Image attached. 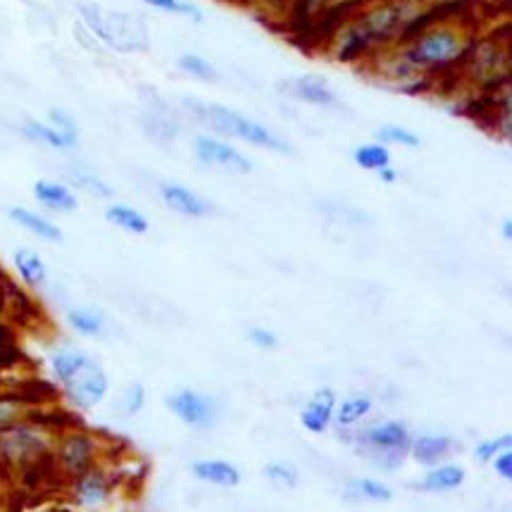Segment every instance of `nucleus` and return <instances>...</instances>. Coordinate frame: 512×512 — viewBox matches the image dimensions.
Returning a JSON list of instances; mask_svg holds the SVG:
<instances>
[{
  "label": "nucleus",
  "mask_w": 512,
  "mask_h": 512,
  "mask_svg": "<svg viewBox=\"0 0 512 512\" xmlns=\"http://www.w3.org/2000/svg\"><path fill=\"white\" fill-rule=\"evenodd\" d=\"M79 24L91 31L101 46H108L115 53H146L151 48V31L143 17L134 12L105 10L93 0L77 3Z\"/></svg>",
  "instance_id": "1"
},
{
  "label": "nucleus",
  "mask_w": 512,
  "mask_h": 512,
  "mask_svg": "<svg viewBox=\"0 0 512 512\" xmlns=\"http://www.w3.org/2000/svg\"><path fill=\"white\" fill-rule=\"evenodd\" d=\"M353 446L374 470L396 472L408 458L412 429L405 420H377L355 429Z\"/></svg>",
  "instance_id": "2"
},
{
  "label": "nucleus",
  "mask_w": 512,
  "mask_h": 512,
  "mask_svg": "<svg viewBox=\"0 0 512 512\" xmlns=\"http://www.w3.org/2000/svg\"><path fill=\"white\" fill-rule=\"evenodd\" d=\"M201 122L205 127L215 131V136L227 141H241L248 146L260 148V151H270L277 155H291L293 146L284 141L277 131H272L265 124L253 120V117L241 115L239 110H231L222 103H205Z\"/></svg>",
  "instance_id": "3"
},
{
  "label": "nucleus",
  "mask_w": 512,
  "mask_h": 512,
  "mask_svg": "<svg viewBox=\"0 0 512 512\" xmlns=\"http://www.w3.org/2000/svg\"><path fill=\"white\" fill-rule=\"evenodd\" d=\"M58 429L43 420H27L0 432V465L12 470H29L51 458Z\"/></svg>",
  "instance_id": "4"
},
{
  "label": "nucleus",
  "mask_w": 512,
  "mask_h": 512,
  "mask_svg": "<svg viewBox=\"0 0 512 512\" xmlns=\"http://www.w3.org/2000/svg\"><path fill=\"white\" fill-rule=\"evenodd\" d=\"M103 441L86 427H65L55 432L51 448L53 467L70 482L77 474L101 465Z\"/></svg>",
  "instance_id": "5"
},
{
  "label": "nucleus",
  "mask_w": 512,
  "mask_h": 512,
  "mask_svg": "<svg viewBox=\"0 0 512 512\" xmlns=\"http://www.w3.org/2000/svg\"><path fill=\"white\" fill-rule=\"evenodd\" d=\"M510 70V39H477L460 65V72L482 91H508Z\"/></svg>",
  "instance_id": "6"
},
{
  "label": "nucleus",
  "mask_w": 512,
  "mask_h": 512,
  "mask_svg": "<svg viewBox=\"0 0 512 512\" xmlns=\"http://www.w3.org/2000/svg\"><path fill=\"white\" fill-rule=\"evenodd\" d=\"M165 408L193 432H205V429L215 427L222 412V405L215 396L198 389H179L170 393L165 396Z\"/></svg>",
  "instance_id": "7"
},
{
  "label": "nucleus",
  "mask_w": 512,
  "mask_h": 512,
  "mask_svg": "<svg viewBox=\"0 0 512 512\" xmlns=\"http://www.w3.org/2000/svg\"><path fill=\"white\" fill-rule=\"evenodd\" d=\"M62 398L67 405L79 412H91L98 405H103L110 396V377L103 370V365L98 360H93L79 377H74L70 384L62 386Z\"/></svg>",
  "instance_id": "8"
},
{
  "label": "nucleus",
  "mask_w": 512,
  "mask_h": 512,
  "mask_svg": "<svg viewBox=\"0 0 512 512\" xmlns=\"http://www.w3.org/2000/svg\"><path fill=\"white\" fill-rule=\"evenodd\" d=\"M193 155L201 165L210 167V170H220L227 174H251L253 172V160L246 153H241L239 148L231 146V141L220 139L215 134H201L193 141Z\"/></svg>",
  "instance_id": "9"
},
{
  "label": "nucleus",
  "mask_w": 512,
  "mask_h": 512,
  "mask_svg": "<svg viewBox=\"0 0 512 512\" xmlns=\"http://www.w3.org/2000/svg\"><path fill=\"white\" fill-rule=\"evenodd\" d=\"M112 491H115V479L103 465L91 467L70 479V501L74 508L84 512H96L108 505Z\"/></svg>",
  "instance_id": "10"
},
{
  "label": "nucleus",
  "mask_w": 512,
  "mask_h": 512,
  "mask_svg": "<svg viewBox=\"0 0 512 512\" xmlns=\"http://www.w3.org/2000/svg\"><path fill=\"white\" fill-rule=\"evenodd\" d=\"M158 193L167 210L177 212L179 217H186V220H203V217H210L215 212V205L208 198H203L201 193L189 189V186L179 184V181H162Z\"/></svg>",
  "instance_id": "11"
},
{
  "label": "nucleus",
  "mask_w": 512,
  "mask_h": 512,
  "mask_svg": "<svg viewBox=\"0 0 512 512\" xmlns=\"http://www.w3.org/2000/svg\"><path fill=\"white\" fill-rule=\"evenodd\" d=\"M460 441L451 434L443 432H422V434H412L410 448H408V458H412L417 465L424 467H434L439 462L451 460L455 453H458Z\"/></svg>",
  "instance_id": "12"
},
{
  "label": "nucleus",
  "mask_w": 512,
  "mask_h": 512,
  "mask_svg": "<svg viewBox=\"0 0 512 512\" xmlns=\"http://www.w3.org/2000/svg\"><path fill=\"white\" fill-rule=\"evenodd\" d=\"M336 403H339V396H336L334 389L329 386H322L305 401L301 408V415H298V422L308 434L322 436L332 429L334 422V410Z\"/></svg>",
  "instance_id": "13"
},
{
  "label": "nucleus",
  "mask_w": 512,
  "mask_h": 512,
  "mask_svg": "<svg viewBox=\"0 0 512 512\" xmlns=\"http://www.w3.org/2000/svg\"><path fill=\"white\" fill-rule=\"evenodd\" d=\"M284 96L296 98V101L308 105H320V108H329V105L339 103L334 86L320 74H301V77L286 79L279 84Z\"/></svg>",
  "instance_id": "14"
},
{
  "label": "nucleus",
  "mask_w": 512,
  "mask_h": 512,
  "mask_svg": "<svg viewBox=\"0 0 512 512\" xmlns=\"http://www.w3.org/2000/svg\"><path fill=\"white\" fill-rule=\"evenodd\" d=\"M34 201L41 205L43 210L55 212V215H72L79 210V196L67 181L60 179H39L31 186Z\"/></svg>",
  "instance_id": "15"
},
{
  "label": "nucleus",
  "mask_w": 512,
  "mask_h": 512,
  "mask_svg": "<svg viewBox=\"0 0 512 512\" xmlns=\"http://www.w3.org/2000/svg\"><path fill=\"white\" fill-rule=\"evenodd\" d=\"M93 360L96 358H93L89 351L72 346V343H65V346L53 348L51 355H48V372H51L53 382L62 389V386L70 384L74 377H79Z\"/></svg>",
  "instance_id": "16"
},
{
  "label": "nucleus",
  "mask_w": 512,
  "mask_h": 512,
  "mask_svg": "<svg viewBox=\"0 0 512 512\" xmlns=\"http://www.w3.org/2000/svg\"><path fill=\"white\" fill-rule=\"evenodd\" d=\"M374 412V401L370 393H351V396L339 398L334 410L332 429L339 434H355V429L362 427Z\"/></svg>",
  "instance_id": "17"
},
{
  "label": "nucleus",
  "mask_w": 512,
  "mask_h": 512,
  "mask_svg": "<svg viewBox=\"0 0 512 512\" xmlns=\"http://www.w3.org/2000/svg\"><path fill=\"white\" fill-rule=\"evenodd\" d=\"M191 474L198 482L217 486V489H236L243 482L239 467L224 458H201L191 462Z\"/></svg>",
  "instance_id": "18"
},
{
  "label": "nucleus",
  "mask_w": 512,
  "mask_h": 512,
  "mask_svg": "<svg viewBox=\"0 0 512 512\" xmlns=\"http://www.w3.org/2000/svg\"><path fill=\"white\" fill-rule=\"evenodd\" d=\"M467 479V470L460 462H439V465L427 467L417 482V491L424 493H453L458 491Z\"/></svg>",
  "instance_id": "19"
},
{
  "label": "nucleus",
  "mask_w": 512,
  "mask_h": 512,
  "mask_svg": "<svg viewBox=\"0 0 512 512\" xmlns=\"http://www.w3.org/2000/svg\"><path fill=\"white\" fill-rule=\"evenodd\" d=\"M8 217L12 224H17V227L43 243H62V239H65L62 229L51 220V217L41 215V212L31 208H24V205H12L8 210Z\"/></svg>",
  "instance_id": "20"
},
{
  "label": "nucleus",
  "mask_w": 512,
  "mask_h": 512,
  "mask_svg": "<svg viewBox=\"0 0 512 512\" xmlns=\"http://www.w3.org/2000/svg\"><path fill=\"white\" fill-rule=\"evenodd\" d=\"M12 267H15V274L20 277V282L31 291H39L48 284V265L41 258V253L34 251V248L22 246L17 251H12Z\"/></svg>",
  "instance_id": "21"
},
{
  "label": "nucleus",
  "mask_w": 512,
  "mask_h": 512,
  "mask_svg": "<svg viewBox=\"0 0 512 512\" xmlns=\"http://www.w3.org/2000/svg\"><path fill=\"white\" fill-rule=\"evenodd\" d=\"M20 131H22V136L27 141L36 143V146L53 148V151H72V148L79 146L77 139L62 134V131L51 127L48 122L36 120V117H24L22 124H20Z\"/></svg>",
  "instance_id": "22"
},
{
  "label": "nucleus",
  "mask_w": 512,
  "mask_h": 512,
  "mask_svg": "<svg viewBox=\"0 0 512 512\" xmlns=\"http://www.w3.org/2000/svg\"><path fill=\"white\" fill-rule=\"evenodd\" d=\"M65 322L74 334L84 336V339H101L108 332V317H105L103 310L93 308V305L70 308L65 315Z\"/></svg>",
  "instance_id": "23"
},
{
  "label": "nucleus",
  "mask_w": 512,
  "mask_h": 512,
  "mask_svg": "<svg viewBox=\"0 0 512 512\" xmlns=\"http://www.w3.org/2000/svg\"><path fill=\"white\" fill-rule=\"evenodd\" d=\"M343 496L355 503H391L396 493H393L391 486L382 482V479L353 477L351 482L346 484V489H343Z\"/></svg>",
  "instance_id": "24"
},
{
  "label": "nucleus",
  "mask_w": 512,
  "mask_h": 512,
  "mask_svg": "<svg viewBox=\"0 0 512 512\" xmlns=\"http://www.w3.org/2000/svg\"><path fill=\"white\" fill-rule=\"evenodd\" d=\"M105 222L112 224L115 229L127 231L131 236H143L151 231V220L143 215L141 210L131 208L127 203H110L103 212Z\"/></svg>",
  "instance_id": "25"
},
{
  "label": "nucleus",
  "mask_w": 512,
  "mask_h": 512,
  "mask_svg": "<svg viewBox=\"0 0 512 512\" xmlns=\"http://www.w3.org/2000/svg\"><path fill=\"white\" fill-rule=\"evenodd\" d=\"M27 420H36L34 403L22 396H12V393H0V432Z\"/></svg>",
  "instance_id": "26"
},
{
  "label": "nucleus",
  "mask_w": 512,
  "mask_h": 512,
  "mask_svg": "<svg viewBox=\"0 0 512 512\" xmlns=\"http://www.w3.org/2000/svg\"><path fill=\"white\" fill-rule=\"evenodd\" d=\"M67 184H70L74 191L86 193V196L98 198V201H110V198L115 196V189H112L108 181L98 177V174H91L86 170L67 172Z\"/></svg>",
  "instance_id": "27"
},
{
  "label": "nucleus",
  "mask_w": 512,
  "mask_h": 512,
  "mask_svg": "<svg viewBox=\"0 0 512 512\" xmlns=\"http://www.w3.org/2000/svg\"><path fill=\"white\" fill-rule=\"evenodd\" d=\"M353 162L365 172H379L391 165V151L389 146H384V143L379 141L360 143L353 151Z\"/></svg>",
  "instance_id": "28"
},
{
  "label": "nucleus",
  "mask_w": 512,
  "mask_h": 512,
  "mask_svg": "<svg viewBox=\"0 0 512 512\" xmlns=\"http://www.w3.org/2000/svg\"><path fill=\"white\" fill-rule=\"evenodd\" d=\"M148 391L141 382H129L115 398V412L120 417H136L146 408Z\"/></svg>",
  "instance_id": "29"
},
{
  "label": "nucleus",
  "mask_w": 512,
  "mask_h": 512,
  "mask_svg": "<svg viewBox=\"0 0 512 512\" xmlns=\"http://www.w3.org/2000/svg\"><path fill=\"white\" fill-rule=\"evenodd\" d=\"M262 477H265L267 482H272L274 486H282V489H296V486L301 484V472H298V467L284 460L267 462V465L262 467Z\"/></svg>",
  "instance_id": "30"
},
{
  "label": "nucleus",
  "mask_w": 512,
  "mask_h": 512,
  "mask_svg": "<svg viewBox=\"0 0 512 512\" xmlns=\"http://www.w3.org/2000/svg\"><path fill=\"white\" fill-rule=\"evenodd\" d=\"M179 70L184 74H189V77H193V79L203 81V84H215V81H220V72L212 67V62H208L203 55H198V53L181 55Z\"/></svg>",
  "instance_id": "31"
},
{
  "label": "nucleus",
  "mask_w": 512,
  "mask_h": 512,
  "mask_svg": "<svg viewBox=\"0 0 512 512\" xmlns=\"http://www.w3.org/2000/svg\"><path fill=\"white\" fill-rule=\"evenodd\" d=\"M379 143L384 146H403V148H420L422 139L415 134V131L408 127H401V124H382L377 131H374Z\"/></svg>",
  "instance_id": "32"
},
{
  "label": "nucleus",
  "mask_w": 512,
  "mask_h": 512,
  "mask_svg": "<svg viewBox=\"0 0 512 512\" xmlns=\"http://www.w3.org/2000/svg\"><path fill=\"white\" fill-rule=\"evenodd\" d=\"M143 5L153 10H162V12H172V15H181L189 17L193 22H203V12L198 5L189 3V0H141Z\"/></svg>",
  "instance_id": "33"
},
{
  "label": "nucleus",
  "mask_w": 512,
  "mask_h": 512,
  "mask_svg": "<svg viewBox=\"0 0 512 512\" xmlns=\"http://www.w3.org/2000/svg\"><path fill=\"white\" fill-rule=\"evenodd\" d=\"M512 448V434L505 432V434H498V436H491V439H484L479 441L477 446H474V460L479 462H491L496 458L501 451H508Z\"/></svg>",
  "instance_id": "34"
},
{
  "label": "nucleus",
  "mask_w": 512,
  "mask_h": 512,
  "mask_svg": "<svg viewBox=\"0 0 512 512\" xmlns=\"http://www.w3.org/2000/svg\"><path fill=\"white\" fill-rule=\"evenodd\" d=\"M46 122L51 124V127L58 129V131H62V134L72 136V139L79 141V124H77V120H74V117L67 110L51 108V110H48V120Z\"/></svg>",
  "instance_id": "35"
},
{
  "label": "nucleus",
  "mask_w": 512,
  "mask_h": 512,
  "mask_svg": "<svg viewBox=\"0 0 512 512\" xmlns=\"http://www.w3.org/2000/svg\"><path fill=\"white\" fill-rule=\"evenodd\" d=\"M246 339L251 341V346L260 348V351H274L279 346V336L267 327H251L248 329Z\"/></svg>",
  "instance_id": "36"
},
{
  "label": "nucleus",
  "mask_w": 512,
  "mask_h": 512,
  "mask_svg": "<svg viewBox=\"0 0 512 512\" xmlns=\"http://www.w3.org/2000/svg\"><path fill=\"white\" fill-rule=\"evenodd\" d=\"M489 465H491V470L503 479V482H510L512 479V448L498 453L496 458L489 462Z\"/></svg>",
  "instance_id": "37"
},
{
  "label": "nucleus",
  "mask_w": 512,
  "mask_h": 512,
  "mask_svg": "<svg viewBox=\"0 0 512 512\" xmlns=\"http://www.w3.org/2000/svg\"><path fill=\"white\" fill-rule=\"evenodd\" d=\"M74 39H77V41L81 43V46L86 48V51H93V53H96L98 48H101V41H98L96 36H93L89 29H86V27H81L79 22L74 24Z\"/></svg>",
  "instance_id": "38"
},
{
  "label": "nucleus",
  "mask_w": 512,
  "mask_h": 512,
  "mask_svg": "<svg viewBox=\"0 0 512 512\" xmlns=\"http://www.w3.org/2000/svg\"><path fill=\"white\" fill-rule=\"evenodd\" d=\"M298 3H301V15L312 17V15H317V12H322L324 8H329L334 0H298Z\"/></svg>",
  "instance_id": "39"
},
{
  "label": "nucleus",
  "mask_w": 512,
  "mask_h": 512,
  "mask_svg": "<svg viewBox=\"0 0 512 512\" xmlns=\"http://www.w3.org/2000/svg\"><path fill=\"white\" fill-rule=\"evenodd\" d=\"M379 177V181H382V184H396L398 179H401V174H398V170H393V167L389 165V167H384V170H379V172H374Z\"/></svg>",
  "instance_id": "40"
},
{
  "label": "nucleus",
  "mask_w": 512,
  "mask_h": 512,
  "mask_svg": "<svg viewBox=\"0 0 512 512\" xmlns=\"http://www.w3.org/2000/svg\"><path fill=\"white\" fill-rule=\"evenodd\" d=\"M501 234L508 243L512 241V220H510V217H505V220L501 222Z\"/></svg>",
  "instance_id": "41"
},
{
  "label": "nucleus",
  "mask_w": 512,
  "mask_h": 512,
  "mask_svg": "<svg viewBox=\"0 0 512 512\" xmlns=\"http://www.w3.org/2000/svg\"><path fill=\"white\" fill-rule=\"evenodd\" d=\"M51 512H70V510H51Z\"/></svg>",
  "instance_id": "42"
}]
</instances>
